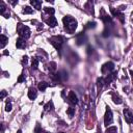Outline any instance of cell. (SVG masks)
Returning a JSON list of instances; mask_svg holds the SVG:
<instances>
[{"label": "cell", "instance_id": "36", "mask_svg": "<svg viewBox=\"0 0 133 133\" xmlns=\"http://www.w3.org/2000/svg\"><path fill=\"white\" fill-rule=\"evenodd\" d=\"M60 133H63V132H60Z\"/></svg>", "mask_w": 133, "mask_h": 133}, {"label": "cell", "instance_id": "31", "mask_svg": "<svg viewBox=\"0 0 133 133\" xmlns=\"http://www.w3.org/2000/svg\"><path fill=\"white\" fill-rule=\"evenodd\" d=\"M5 96H6V91L5 90H2L1 91V100H3L5 98Z\"/></svg>", "mask_w": 133, "mask_h": 133}, {"label": "cell", "instance_id": "23", "mask_svg": "<svg viewBox=\"0 0 133 133\" xmlns=\"http://www.w3.org/2000/svg\"><path fill=\"white\" fill-rule=\"evenodd\" d=\"M44 10H45V12H47V14H49V15H53V14L55 12L54 8H52V7H45Z\"/></svg>", "mask_w": 133, "mask_h": 133}, {"label": "cell", "instance_id": "25", "mask_svg": "<svg viewBox=\"0 0 133 133\" xmlns=\"http://www.w3.org/2000/svg\"><path fill=\"white\" fill-rule=\"evenodd\" d=\"M49 70H50L51 72H54V71L56 70V63H55V62H50V63H49Z\"/></svg>", "mask_w": 133, "mask_h": 133}, {"label": "cell", "instance_id": "34", "mask_svg": "<svg viewBox=\"0 0 133 133\" xmlns=\"http://www.w3.org/2000/svg\"><path fill=\"white\" fill-rule=\"evenodd\" d=\"M17 133H22V131H21V130H18V132H17Z\"/></svg>", "mask_w": 133, "mask_h": 133}, {"label": "cell", "instance_id": "9", "mask_svg": "<svg viewBox=\"0 0 133 133\" xmlns=\"http://www.w3.org/2000/svg\"><path fill=\"white\" fill-rule=\"evenodd\" d=\"M37 97V91L34 87H30L29 90H28V98L30 100H34L35 98Z\"/></svg>", "mask_w": 133, "mask_h": 133}, {"label": "cell", "instance_id": "20", "mask_svg": "<svg viewBox=\"0 0 133 133\" xmlns=\"http://www.w3.org/2000/svg\"><path fill=\"white\" fill-rule=\"evenodd\" d=\"M66 113H68V115H69L70 117H72V116L74 115V113H75V108H73V107H69V108L66 109Z\"/></svg>", "mask_w": 133, "mask_h": 133}, {"label": "cell", "instance_id": "22", "mask_svg": "<svg viewBox=\"0 0 133 133\" xmlns=\"http://www.w3.org/2000/svg\"><path fill=\"white\" fill-rule=\"evenodd\" d=\"M32 12H33V9L29 6H25L23 8V14H32Z\"/></svg>", "mask_w": 133, "mask_h": 133}, {"label": "cell", "instance_id": "29", "mask_svg": "<svg viewBox=\"0 0 133 133\" xmlns=\"http://www.w3.org/2000/svg\"><path fill=\"white\" fill-rule=\"evenodd\" d=\"M24 80H25V75H24V74H22V75L20 76V78L18 79V82H23Z\"/></svg>", "mask_w": 133, "mask_h": 133}, {"label": "cell", "instance_id": "11", "mask_svg": "<svg viewBox=\"0 0 133 133\" xmlns=\"http://www.w3.org/2000/svg\"><path fill=\"white\" fill-rule=\"evenodd\" d=\"M16 47L19 48V49L25 48V47H26V42H25V39L22 38V37H19V38L17 39V42H16Z\"/></svg>", "mask_w": 133, "mask_h": 133}, {"label": "cell", "instance_id": "19", "mask_svg": "<svg viewBox=\"0 0 133 133\" xmlns=\"http://www.w3.org/2000/svg\"><path fill=\"white\" fill-rule=\"evenodd\" d=\"M105 133H117V128L114 127V126H112V127H108Z\"/></svg>", "mask_w": 133, "mask_h": 133}, {"label": "cell", "instance_id": "24", "mask_svg": "<svg viewBox=\"0 0 133 133\" xmlns=\"http://www.w3.org/2000/svg\"><path fill=\"white\" fill-rule=\"evenodd\" d=\"M5 9H6V6H5V4L3 3V2H1L0 3V14L3 16L4 15V12H5Z\"/></svg>", "mask_w": 133, "mask_h": 133}, {"label": "cell", "instance_id": "3", "mask_svg": "<svg viewBox=\"0 0 133 133\" xmlns=\"http://www.w3.org/2000/svg\"><path fill=\"white\" fill-rule=\"evenodd\" d=\"M50 42H51V44L53 45V47H54L55 49L59 50V49L61 48L63 42H64V37H62V36H60V35L52 36V37L50 38Z\"/></svg>", "mask_w": 133, "mask_h": 133}, {"label": "cell", "instance_id": "7", "mask_svg": "<svg viewBox=\"0 0 133 133\" xmlns=\"http://www.w3.org/2000/svg\"><path fill=\"white\" fill-rule=\"evenodd\" d=\"M123 113H124V116H125L126 122L128 124H132L133 123V114H132V112L129 109H124Z\"/></svg>", "mask_w": 133, "mask_h": 133}, {"label": "cell", "instance_id": "32", "mask_svg": "<svg viewBox=\"0 0 133 133\" xmlns=\"http://www.w3.org/2000/svg\"><path fill=\"white\" fill-rule=\"evenodd\" d=\"M90 52H92V48L89 46V47H87V53L90 54Z\"/></svg>", "mask_w": 133, "mask_h": 133}, {"label": "cell", "instance_id": "18", "mask_svg": "<svg viewBox=\"0 0 133 133\" xmlns=\"http://www.w3.org/2000/svg\"><path fill=\"white\" fill-rule=\"evenodd\" d=\"M101 19L104 21V23H112V20H111V17L107 16V15H104L103 17H101Z\"/></svg>", "mask_w": 133, "mask_h": 133}, {"label": "cell", "instance_id": "10", "mask_svg": "<svg viewBox=\"0 0 133 133\" xmlns=\"http://www.w3.org/2000/svg\"><path fill=\"white\" fill-rule=\"evenodd\" d=\"M46 23H47L50 27H55V26L57 25V20H56L53 16H51V17H49V18L46 20Z\"/></svg>", "mask_w": 133, "mask_h": 133}, {"label": "cell", "instance_id": "16", "mask_svg": "<svg viewBox=\"0 0 133 133\" xmlns=\"http://www.w3.org/2000/svg\"><path fill=\"white\" fill-rule=\"evenodd\" d=\"M47 87H48V83H47L46 81H42V82L38 83V89H39L41 91H45Z\"/></svg>", "mask_w": 133, "mask_h": 133}, {"label": "cell", "instance_id": "35", "mask_svg": "<svg viewBox=\"0 0 133 133\" xmlns=\"http://www.w3.org/2000/svg\"><path fill=\"white\" fill-rule=\"evenodd\" d=\"M42 133H48V132H42Z\"/></svg>", "mask_w": 133, "mask_h": 133}, {"label": "cell", "instance_id": "15", "mask_svg": "<svg viewBox=\"0 0 133 133\" xmlns=\"http://www.w3.org/2000/svg\"><path fill=\"white\" fill-rule=\"evenodd\" d=\"M31 5L36 8V9H41V6H42V1H37V0H31L30 1Z\"/></svg>", "mask_w": 133, "mask_h": 133}, {"label": "cell", "instance_id": "21", "mask_svg": "<svg viewBox=\"0 0 133 133\" xmlns=\"http://www.w3.org/2000/svg\"><path fill=\"white\" fill-rule=\"evenodd\" d=\"M52 108H53V103H52V101L48 102V103L45 105V111H49V110H51Z\"/></svg>", "mask_w": 133, "mask_h": 133}, {"label": "cell", "instance_id": "26", "mask_svg": "<svg viewBox=\"0 0 133 133\" xmlns=\"http://www.w3.org/2000/svg\"><path fill=\"white\" fill-rule=\"evenodd\" d=\"M98 85H99V87L101 88L103 85H105V81H104V78H100V79H98Z\"/></svg>", "mask_w": 133, "mask_h": 133}, {"label": "cell", "instance_id": "12", "mask_svg": "<svg viewBox=\"0 0 133 133\" xmlns=\"http://www.w3.org/2000/svg\"><path fill=\"white\" fill-rule=\"evenodd\" d=\"M115 75H116V73L115 72H113V73H109L108 74V76L106 77V78H104V81H105V84H109V83H111L112 82V80L115 78Z\"/></svg>", "mask_w": 133, "mask_h": 133}, {"label": "cell", "instance_id": "6", "mask_svg": "<svg viewBox=\"0 0 133 133\" xmlns=\"http://www.w3.org/2000/svg\"><path fill=\"white\" fill-rule=\"evenodd\" d=\"M68 102L70 104H73V105H76L78 103V98L76 96V94L74 91H70L69 95H68Z\"/></svg>", "mask_w": 133, "mask_h": 133}, {"label": "cell", "instance_id": "1", "mask_svg": "<svg viewBox=\"0 0 133 133\" xmlns=\"http://www.w3.org/2000/svg\"><path fill=\"white\" fill-rule=\"evenodd\" d=\"M62 22H63V25H64L65 30H66L68 32H70V33H73V32L76 30L77 25H78L77 21H76L73 17H71V16H65V17H63Z\"/></svg>", "mask_w": 133, "mask_h": 133}, {"label": "cell", "instance_id": "17", "mask_svg": "<svg viewBox=\"0 0 133 133\" xmlns=\"http://www.w3.org/2000/svg\"><path fill=\"white\" fill-rule=\"evenodd\" d=\"M38 62H39V58L38 57H33L32 58V69L33 70H36L37 66H38Z\"/></svg>", "mask_w": 133, "mask_h": 133}, {"label": "cell", "instance_id": "4", "mask_svg": "<svg viewBox=\"0 0 133 133\" xmlns=\"http://www.w3.org/2000/svg\"><path fill=\"white\" fill-rule=\"evenodd\" d=\"M113 122V117H112V111L109 107H107L105 115H104V124L105 126H109L111 123Z\"/></svg>", "mask_w": 133, "mask_h": 133}, {"label": "cell", "instance_id": "14", "mask_svg": "<svg viewBox=\"0 0 133 133\" xmlns=\"http://www.w3.org/2000/svg\"><path fill=\"white\" fill-rule=\"evenodd\" d=\"M0 38H1V41H0V42H1V43H0V48L3 49V48L5 47V45L7 44V42H8V37L5 36L4 34H1V35H0Z\"/></svg>", "mask_w": 133, "mask_h": 133}, {"label": "cell", "instance_id": "13", "mask_svg": "<svg viewBox=\"0 0 133 133\" xmlns=\"http://www.w3.org/2000/svg\"><path fill=\"white\" fill-rule=\"evenodd\" d=\"M111 97H112V101H113L115 104H122V103H123L122 98H121V97H119L117 94L112 92V94H111Z\"/></svg>", "mask_w": 133, "mask_h": 133}, {"label": "cell", "instance_id": "30", "mask_svg": "<svg viewBox=\"0 0 133 133\" xmlns=\"http://www.w3.org/2000/svg\"><path fill=\"white\" fill-rule=\"evenodd\" d=\"M34 132H35V133H42V131H41V128H39V126H38V124L36 125V128H35V130H34Z\"/></svg>", "mask_w": 133, "mask_h": 133}, {"label": "cell", "instance_id": "5", "mask_svg": "<svg viewBox=\"0 0 133 133\" xmlns=\"http://www.w3.org/2000/svg\"><path fill=\"white\" fill-rule=\"evenodd\" d=\"M113 68H114V63L111 62V61H108V62H106L105 64L102 65L101 72H102V74H108L109 72H111L113 70Z\"/></svg>", "mask_w": 133, "mask_h": 133}, {"label": "cell", "instance_id": "28", "mask_svg": "<svg viewBox=\"0 0 133 133\" xmlns=\"http://www.w3.org/2000/svg\"><path fill=\"white\" fill-rule=\"evenodd\" d=\"M28 61V57L27 56H23V59H22V64H26Z\"/></svg>", "mask_w": 133, "mask_h": 133}, {"label": "cell", "instance_id": "33", "mask_svg": "<svg viewBox=\"0 0 133 133\" xmlns=\"http://www.w3.org/2000/svg\"><path fill=\"white\" fill-rule=\"evenodd\" d=\"M130 74H131V77L133 78V71H130Z\"/></svg>", "mask_w": 133, "mask_h": 133}, {"label": "cell", "instance_id": "27", "mask_svg": "<svg viewBox=\"0 0 133 133\" xmlns=\"http://www.w3.org/2000/svg\"><path fill=\"white\" fill-rule=\"evenodd\" d=\"M5 111H7V112H10V111H11V103H10V102H8V103L6 104V106H5Z\"/></svg>", "mask_w": 133, "mask_h": 133}, {"label": "cell", "instance_id": "8", "mask_svg": "<svg viewBox=\"0 0 133 133\" xmlns=\"http://www.w3.org/2000/svg\"><path fill=\"white\" fill-rule=\"evenodd\" d=\"M110 11H111V14H112V15H113L114 17L118 18V19H119V20H121V21H122L123 23L125 22V20H124V15H123V14L121 12V10H119L118 8H116V9H115V8L111 7V8H110Z\"/></svg>", "mask_w": 133, "mask_h": 133}, {"label": "cell", "instance_id": "2", "mask_svg": "<svg viewBox=\"0 0 133 133\" xmlns=\"http://www.w3.org/2000/svg\"><path fill=\"white\" fill-rule=\"evenodd\" d=\"M17 30H18V33H19L20 37H22V38H24V39H26V38H28V37L30 36L31 31H30L29 27H27V26H25V25H23V24H21V23L18 24Z\"/></svg>", "mask_w": 133, "mask_h": 133}]
</instances>
